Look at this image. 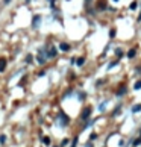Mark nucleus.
<instances>
[{"mask_svg": "<svg viewBox=\"0 0 141 147\" xmlns=\"http://www.w3.org/2000/svg\"><path fill=\"white\" fill-rule=\"evenodd\" d=\"M38 62L39 64H44V62H46V59H47V55H46V52H44V49L43 50H39V53H38Z\"/></svg>", "mask_w": 141, "mask_h": 147, "instance_id": "1", "label": "nucleus"}, {"mask_svg": "<svg viewBox=\"0 0 141 147\" xmlns=\"http://www.w3.org/2000/svg\"><path fill=\"white\" fill-rule=\"evenodd\" d=\"M90 114H91V108H85L82 111V114H81V118L82 120H87L88 117H90Z\"/></svg>", "mask_w": 141, "mask_h": 147, "instance_id": "2", "label": "nucleus"}, {"mask_svg": "<svg viewBox=\"0 0 141 147\" xmlns=\"http://www.w3.org/2000/svg\"><path fill=\"white\" fill-rule=\"evenodd\" d=\"M5 67H6V59L5 58H0V73L5 71Z\"/></svg>", "mask_w": 141, "mask_h": 147, "instance_id": "3", "label": "nucleus"}, {"mask_svg": "<svg viewBox=\"0 0 141 147\" xmlns=\"http://www.w3.org/2000/svg\"><path fill=\"white\" fill-rule=\"evenodd\" d=\"M56 56V49L55 47H50L49 53H47V58H55Z\"/></svg>", "mask_w": 141, "mask_h": 147, "instance_id": "4", "label": "nucleus"}, {"mask_svg": "<svg viewBox=\"0 0 141 147\" xmlns=\"http://www.w3.org/2000/svg\"><path fill=\"white\" fill-rule=\"evenodd\" d=\"M59 49H61V50H64V52H67V50H70V46H68V44H65V43H62L59 46Z\"/></svg>", "mask_w": 141, "mask_h": 147, "instance_id": "5", "label": "nucleus"}, {"mask_svg": "<svg viewBox=\"0 0 141 147\" xmlns=\"http://www.w3.org/2000/svg\"><path fill=\"white\" fill-rule=\"evenodd\" d=\"M123 94H126V87H121L117 93V96H123Z\"/></svg>", "mask_w": 141, "mask_h": 147, "instance_id": "6", "label": "nucleus"}, {"mask_svg": "<svg viewBox=\"0 0 141 147\" xmlns=\"http://www.w3.org/2000/svg\"><path fill=\"white\" fill-rule=\"evenodd\" d=\"M140 111H141V105H135L132 108V112H140Z\"/></svg>", "mask_w": 141, "mask_h": 147, "instance_id": "7", "label": "nucleus"}, {"mask_svg": "<svg viewBox=\"0 0 141 147\" xmlns=\"http://www.w3.org/2000/svg\"><path fill=\"white\" fill-rule=\"evenodd\" d=\"M39 20H41V17H39V15H35V17H33V26H37Z\"/></svg>", "mask_w": 141, "mask_h": 147, "instance_id": "8", "label": "nucleus"}, {"mask_svg": "<svg viewBox=\"0 0 141 147\" xmlns=\"http://www.w3.org/2000/svg\"><path fill=\"white\" fill-rule=\"evenodd\" d=\"M43 144H46V146H49V144H50L49 136H44V138H43Z\"/></svg>", "mask_w": 141, "mask_h": 147, "instance_id": "9", "label": "nucleus"}, {"mask_svg": "<svg viewBox=\"0 0 141 147\" xmlns=\"http://www.w3.org/2000/svg\"><path fill=\"white\" fill-rule=\"evenodd\" d=\"M134 56H135V50H129V52H127V58H131V59H132Z\"/></svg>", "mask_w": 141, "mask_h": 147, "instance_id": "10", "label": "nucleus"}, {"mask_svg": "<svg viewBox=\"0 0 141 147\" xmlns=\"http://www.w3.org/2000/svg\"><path fill=\"white\" fill-rule=\"evenodd\" d=\"M134 88H135V90H141V81H138V82H136L135 85H134Z\"/></svg>", "mask_w": 141, "mask_h": 147, "instance_id": "11", "label": "nucleus"}, {"mask_svg": "<svg viewBox=\"0 0 141 147\" xmlns=\"http://www.w3.org/2000/svg\"><path fill=\"white\" fill-rule=\"evenodd\" d=\"M5 142H6V136L2 135V136H0V144H5Z\"/></svg>", "mask_w": 141, "mask_h": 147, "instance_id": "12", "label": "nucleus"}, {"mask_svg": "<svg viewBox=\"0 0 141 147\" xmlns=\"http://www.w3.org/2000/svg\"><path fill=\"white\" fill-rule=\"evenodd\" d=\"M83 62H85V58H79V59H77V65H82Z\"/></svg>", "mask_w": 141, "mask_h": 147, "instance_id": "13", "label": "nucleus"}, {"mask_svg": "<svg viewBox=\"0 0 141 147\" xmlns=\"http://www.w3.org/2000/svg\"><path fill=\"white\" fill-rule=\"evenodd\" d=\"M115 55H117V56H120V58H121V56H123V52L120 50V49H117V50H115Z\"/></svg>", "mask_w": 141, "mask_h": 147, "instance_id": "14", "label": "nucleus"}, {"mask_svg": "<svg viewBox=\"0 0 141 147\" xmlns=\"http://www.w3.org/2000/svg\"><path fill=\"white\" fill-rule=\"evenodd\" d=\"M109 37H111V38H114V37H115V29H112L111 32H109Z\"/></svg>", "mask_w": 141, "mask_h": 147, "instance_id": "15", "label": "nucleus"}, {"mask_svg": "<svg viewBox=\"0 0 141 147\" xmlns=\"http://www.w3.org/2000/svg\"><path fill=\"white\" fill-rule=\"evenodd\" d=\"M138 144H141V140H140V138H138V140H135V141H134V146H138Z\"/></svg>", "mask_w": 141, "mask_h": 147, "instance_id": "16", "label": "nucleus"}, {"mask_svg": "<svg viewBox=\"0 0 141 147\" xmlns=\"http://www.w3.org/2000/svg\"><path fill=\"white\" fill-rule=\"evenodd\" d=\"M26 62H32V55H29L28 58H26Z\"/></svg>", "mask_w": 141, "mask_h": 147, "instance_id": "17", "label": "nucleus"}, {"mask_svg": "<svg viewBox=\"0 0 141 147\" xmlns=\"http://www.w3.org/2000/svg\"><path fill=\"white\" fill-rule=\"evenodd\" d=\"M135 8H136V2H134V3L131 5V9H135Z\"/></svg>", "mask_w": 141, "mask_h": 147, "instance_id": "18", "label": "nucleus"}, {"mask_svg": "<svg viewBox=\"0 0 141 147\" xmlns=\"http://www.w3.org/2000/svg\"><path fill=\"white\" fill-rule=\"evenodd\" d=\"M138 21H141V12H140V15H138Z\"/></svg>", "mask_w": 141, "mask_h": 147, "instance_id": "19", "label": "nucleus"}, {"mask_svg": "<svg viewBox=\"0 0 141 147\" xmlns=\"http://www.w3.org/2000/svg\"><path fill=\"white\" fill-rule=\"evenodd\" d=\"M11 2V0H5V3H9Z\"/></svg>", "mask_w": 141, "mask_h": 147, "instance_id": "20", "label": "nucleus"}, {"mask_svg": "<svg viewBox=\"0 0 141 147\" xmlns=\"http://www.w3.org/2000/svg\"><path fill=\"white\" fill-rule=\"evenodd\" d=\"M114 2H118V0H114Z\"/></svg>", "mask_w": 141, "mask_h": 147, "instance_id": "21", "label": "nucleus"}]
</instances>
